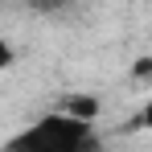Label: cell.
<instances>
[{"instance_id": "cell-1", "label": "cell", "mask_w": 152, "mask_h": 152, "mask_svg": "<svg viewBox=\"0 0 152 152\" xmlns=\"http://www.w3.org/2000/svg\"><path fill=\"white\" fill-rule=\"evenodd\" d=\"M91 144H95V119H82L70 111H50L33 119V127L8 140V148H29V152H82Z\"/></svg>"}, {"instance_id": "cell-2", "label": "cell", "mask_w": 152, "mask_h": 152, "mask_svg": "<svg viewBox=\"0 0 152 152\" xmlns=\"http://www.w3.org/2000/svg\"><path fill=\"white\" fill-rule=\"evenodd\" d=\"M12 62H17V50H12V41H8V37H0V74H4Z\"/></svg>"}, {"instance_id": "cell-3", "label": "cell", "mask_w": 152, "mask_h": 152, "mask_svg": "<svg viewBox=\"0 0 152 152\" xmlns=\"http://www.w3.org/2000/svg\"><path fill=\"white\" fill-rule=\"evenodd\" d=\"M140 124H144V127H148V132H152V99L144 103V111H140Z\"/></svg>"}]
</instances>
